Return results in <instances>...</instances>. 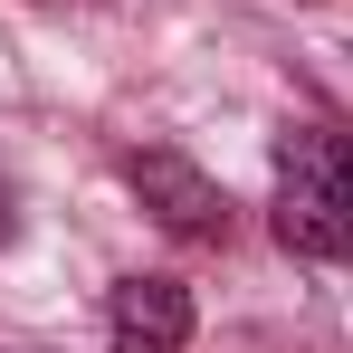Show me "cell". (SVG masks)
Returning a JSON list of instances; mask_svg holds the SVG:
<instances>
[{
    "instance_id": "6da1fadb",
    "label": "cell",
    "mask_w": 353,
    "mask_h": 353,
    "mask_svg": "<svg viewBox=\"0 0 353 353\" xmlns=\"http://www.w3.org/2000/svg\"><path fill=\"white\" fill-rule=\"evenodd\" d=\"M277 239L296 258H353V134L334 124L277 134Z\"/></svg>"
},
{
    "instance_id": "7a4b0ae2",
    "label": "cell",
    "mask_w": 353,
    "mask_h": 353,
    "mask_svg": "<svg viewBox=\"0 0 353 353\" xmlns=\"http://www.w3.org/2000/svg\"><path fill=\"white\" fill-rule=\"evenodd\" d=\"M191 344V296L181 277H124L105 305V353H181Z\"/></svg>"
},
{
    "instance_id": "277c9868",
    "label": "cell",
    "mask_w": 353,
    "mask_h": 353,
    "mask_svg": "<svg viewBox=\"0 0 353 353\" xmlns=\"http://www.w3.org/2000/svg\"><path fill=\"white\" fill-rule=\"evenodd\" d=\"M19 230V191H10V172H0V239Z\"/></svg>"
},
{
    "instance_id": "3957f363",
    "label": "cell",
    "mask_w": 353,
    "mask_h": 353,
    "mask_svg": "<svg viewBox=\"0 0 353 353\" xmlns=\"http://www.w3.org/2000/svg\"><path fill=\"white\" fill-rule=\"evenodd\" d=\"M124 181H134V191H143V210H153L163 230H181V239H220V230H230L220 191L191 172L181 153H134V163H124Z\"/></svg>"
}]
</instances>
